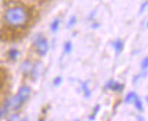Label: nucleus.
I'll use <instances>...</instances> for the list:
<instances>
[{"label":"nucleus","mask_w":148,"mask_h":121,"mask_svg":"<svg viewBox=\"0 0 148 121\" xmlns=\"http://www.w3.org/2000/svg\"><path fill=\"white\" fill-rule=\"evenodd\" d=\"M30 11L23 5H13L3 13V22L10 28H23L30 23Z\"/></svg>","instance_id":"1"},{"label":"nucleus","mask_w":148,"mask_h":121,"mask_svg":"<svg viewBox=\"0 0 148 121\" xmlns=\"http://www.w3.org/2000/svg\"><path fill=\"white\" fill-rule=\"evenodd\" d=\"M145 100H146V102H147V103H148V95H147V96H146V99H145Z\"/></svg>","instance_id":"23"},{"label":"nucleus","mask_w":148,"mask_h":121,"mask_svg":"<svg viewBox=\"0 0 148 121\" xmlns=\"http://www.w3.org/2000/svg\"><path fill=\"white\" fill-rule=\"evenodd\" d=\"M112 45H113V49H114V51H115L116 54H121L122 51H123V49H124V42L121 39H116L112 43Z\"/></svg>","instance_id":"6"},{"label":"nucleus","mask_w":148,"mask_h":121,"mask_svg":"<svg viewBox=\"0 0 148 121\" xmlns=\"http://www.w3.org/2000/svg\"><path fill=\"white\" fill-rule=\"evenodd\" d=\"M10 110V99H8L7 101H5L3 105L0 107V120H2L9 112Z\"/></svg>","instance_id":"7"},{"label":"nucleus","mask_w":148,"mask_h":121,"mask_svg":"<svg viewBox=\"0 0 148 121\" xmlns=\"http://www.w3.org/2000/svg\"><path fill=\"white\" fill-rule=\"evenodd\" d=\"M34 66H36V64L33 62V61H31V60H24L23 62H22V66H21V71L23 72V75H25V76H30L31 74H32V71H33V68H34Z\"/></svg>","instance_id":"4"},{"label":"nucleus","mask_w":148,"mask_h":121,"mask_svg":"<svg viewBox=\"0 0 148 121\" xmlns=\"http://www.w3.org/2000/svg\"><path fill=\"white\" fill-rule=\"evenodd\" d=\"M74 121H80V120H79V119H76V120H74Z\"/></svg>","instance_id":"25"},{"label":"nucleus","mask_w":148,"mask_h":121,"mask_svg":"<svg viewBox=\"0 0 148 121\" xmlns=\"http://www.w3.org/2000/svg\"><path fill=\"white\" fill-rule=\"evenodd\" d=\"M76 23H77V18H76V16H72V17L69 19V22H67V27H69V28H72L73 26L76 25Z\"/></svg>","instance_id":"16"},{"label":"nucleus","mask_w":148,"mask_h":121,"mask_svg":"<svg viewBox=\"0 0 148 121\" xmlns=\"http://www.w3.org/2000/svg\"><path fill=\"white\" fill-rule=\"evenodd\" d=\"M19 121H30V120H29V119H26V118H25V119H21V120H19Z\"/></svg>","instance_id":"22"},{"label":"nucleus","mask_w":148,"mask_h":121,"mask_svg":"<svg viewBox=\"0 0 148 121\" xmlns=\"http://www.w3.org/2000/svg\"><path fill=\"white\" fill-rule=\"evenodd\" d=\"M81 88H82V91H83L84 97L89 99V97H90V95H91V92H90V89H89L88 84H87V83H82V84H81Z\"/></svg>","instance_id":"12"},{"label":"nucleus","mask_w":148,"mask_h":121,"mask_svg":"<svg viewBox=\"0 0 148 121\" xmlns=\"http://www.w3.org/2000/svg\"><path fill=\"white\" fill-rule=\"evenodd\" d=\"M31 94H32V89L30 86L23 85V86L19 87L16 95H14L10 99V110H13V111L19 110L25 104V102L29 100Z\"/></svg>","instance_id":"2"},{"label":"nucleus","mask_w":148,"mask_h":121,"mask_svg":"<svg viewBox=\"0 0 148 121\" xmlns=\"http://www.w3.org/2000/svg\"><path fill=\"white\" fill-rule=\"evenodd\" d=\"M91 27H92V28H97V27H99V23H93L92 25H91Z\"/></svg>","instance_id":"21"},{"label":"nucleus","mask_w":148,"mask_h":121,"mask_svg":"<svg viewBox=\"0 0 148 121\" xmlns=\"http://www.w3.org/2000/svg\"><path fill=\"white\" fill-rule=\"evenodd\" d=\"M62 83H63V77L62 76H56L54 78V80H53V85L56 87L62 85Z\"/></svg>","instance_id":"17"},{"label":"nucleus","mask_w":148,"mask_h":121,"mask_svg":"<svg viewBox=\"0 0 148 121\" xmlns=\"http://www.w3.org/2000/svg\"><path fill=\"white\" fill-rule=\"evenodd\" d=\"M18 55H19V51L16 48H12V49H9V51L7 52V57H8V59L10 61H15L18 58Z\"/></svg>","instance_id":"8"},{"label":"nucleus","mask_w":148,"mask_h":121,"mask_svg":"<svg viewBox=\"0 0 148 121\" xmlns=\"http://www.w3.org/2000/svg\"><path fill=\"white\" fill-rule=\"evenodd\" d=\"M140 68H141L143 71H147L148 70V55L143 59V61L140 64Z\"/></svg>","instance_id":"15"},{"label":"nucleus","mask_w":148,"mask_h":121,"mask_svg":"<svg viewBox=\"0 0 148 121\" xmlns=\"http://www.w3.org/2000/svg\"><path fill=\"white\" fill-rule=\"evenodd\" d=\"M106 88L107 89H111V91H114V92H122L124 89V85L122 83H119V82H115V80H110L106 83Z\"/></svg>","instance_id":"5"},{"label":"nucleus","mask_w":148,"mask_h":121,"mask_svg":"<svg viewBox=\"0 0 148 121\" xmlns=\"http://www.w3.org/2000/svg\"><path fill=\"white\" fill-rule=\"evenodd\" d=\"M148 7V0H146V1H144L143 3H141V6H140V8H139V11H138V14L139 15H141L145 10H146V8Z\"/></svg>","instance_id":"18"},{"label":"nucleus","mask_w":148,"mask_h":121,"mask_svg":"<svg viewBox=\"0 0 148 121\" xmlns=\"http://www.w3.org/2000/svg\"><path fill=\"white\" fill-rule=\"evenodd\" d=\"M136 99H138V94L136 93V92H129L127 95H125V99H124V102L125 103H133L134 102V100Z\"/></svg>","instance_id":"10"},{"label":"nucleus","mask_w":148,"mask_h":121,"mask_svg":"<svg viewBox=\"0 0 148 121\" xmlns=\"http://www.w3.org/2000/svg\"><path fill=\"white\" fill-rule=\"evenodd\" d=\"M133 105H134V107H136V110H137L138 112H140V113L144 112L145 107H144V102H143V100H140L139 97L136 99L134 102H133Z\"/></svg>","instance_id":"11"},{"label":"nucleus","mask_w":148,"mask_h":121,"mask_svg":"<svg viewBox=\"0 0 148 121\" xmlns=\"http://www.w3.org/2000/svg\"><path fill=\"white\" fill-rule=\"evenodd\" d=\"M63 49H64V52H65L66 54L71 53V52H72V50H73V43H72L71 41H67V42H65V43H64V47H63Z\"/></svg>","instance_id":"13"},{"label":"nucleus","mask_w":148,"mask_h":121,"mask_svg":"<svg viewBox=\"0 0 148 121\" xmlns=\"http://www.w3.org/2000/svg\"><path fill=\"white\" fill-rule=\"evenodd\" d=\"M59 26H60V19L59 18H55L50 25H49V28H50V32L51 33H56L58 30H59Z\"/></svg>","instance_id":"9"},{"label":"nucleus","mask_w":148,"mask_h":121,"mask_svg":"<svg viewBox=\"0 0 148 121\" xmlns=\"http://www.w3.org/2000/svg\"><path fill=\"white\" fill-rule=\"evenodd\" d=\"M19 116L18 113H13V114H10L9 117H8V121H19Z\"/></svg>","instance_id":"19"},{"label":"nucleus","mask_w":148,"mask_h":121,"mask_svg":"<svg viewBox=\"0 0 148 121\" xmlns=\"http://www.w3.org/2000/svg\"><path fill=\"white\" fill-rule=\"evenodd\" d=\"M99 110H100V105L98 104V105H96V106H95V109L92 110V113L90 114V117H89V120H90V121H93V120H95V118H96L97 113L99 112Z\"/></svg>","instance_id":"14"},{"label":"nucleus","mask_w":148,"mask_h":121,"mask_svg":"<svg viewBox=\"0 0 148 121\" xmlns=\"http://www.w3.org/2000/svg\"><path fill=\"white\" fill-rule=\"evenodd\" d=\"M146 27L148 28V20H147V23H146Z\"/></svg>","instance_id":"24"},{"label":"nucleus","mask_w":148,"mask_h":121,"mask_svg":"<svg viewBox=\"0 0 148 121\" xmlns=\"http://www.w3.org/2000/svg\"><path fill=\"white\" fill-rule=\"evenodd\" d=\"M33 47L36 49V52L40 57H45L49 51V43L48 40L43 36V34L38 33L33 37Z\"/></svg>","instance_id":"3"},{"label":"nucleus","mask_w":148,"mask_h":121,"mask_svg":"<svg viewBox=\"0 0 148 121\" xmlns=\"http://www.w3.org/2000/svg\"><path fill=\"white\" fill-rule=\"evenodd\" d=\"M137 120L138 121H145V118H144L143 116H138V117H137Z\"/></svg>","instance_id":"20"}]
</instances>
